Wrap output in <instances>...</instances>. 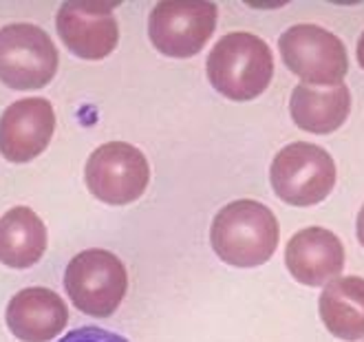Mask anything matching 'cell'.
Wrapping results in <instances>:
<instances>
[{"label": "cell", "mask_w": 364, "mask_h": 342, "mask_svg": "<svg viewBox=\"0 0 364 342\" xmlns=\"http://www.w3.org/2000/svg\"><path fill=\"white\" fill-rule=\"evenodd\" d=\"M217 27V5L208 0H166L148 18L153 47L168 58L197 55Z\"/></svg>", "instance_id": "8"}, {"label": "cell", "mask_w": 364, "mask_h": 342, "mask_svg": "<svg viewBox=\"0 0 364 342\" xmlns=\"http://www.w3.org/2000/svg\"><path fill=\"white\" fill-rule=\"evenodd\" d=\"M281 239L274 212L254 199L232 201L217 212L210 228L214 254L232 267H259L267 263Z\"/></svg>", "instance_id": "1"}, {"label": "cell", "mask_w": 364, "mask_h": 342, "mask_svg": "<svg viewBox=\"0 0 364 342\" xmlns=\"http://www.w3.org/2000/svg\"><path fill=\"white\" fill-rule=\"evenodd\" d=\"M53 131L55 113L49 100H18L0 115V155L11 164H27L47 151Z\"/></svg>", "instance_id": "10"}, {"label": "cell", "mask_w": 364, "mask_h": 342, "mask_svg": "<svg viewBox=\"0 0 364 342\" xmlns=\"http://www.w3.org/2000/svg\"><path fill=\"white\" fill-rule=\"evenodd\" d=\"M269 183L276 197L289 205H316L325 201L336 186V161L323 146L294 141L274 157Z\"/></svg>", "instance_id": "3"}, {"label": "cell", "mask_w": 364, "mask_h": 342, "mask_svg": "<svg viewBox=\"0 0 364 342\" xmlns=\"http://www.w3.org/2000/svg\"><path fill=\"white\" fill-rule=\"evenodd\" d=\"M285 265L301 285L325 287L345 269V245L327 228H305L289 239Z\"/></svg>", "instance_id": "11"}, {"label": "cell", "mask_w": 364, "mask_h": 342, "mask_svg": "<svg viewBox=\"0 0 364 342\" xmlns=\"http://www.w3.org/2000/svg\"><path fill=\"white\" fill-rule=\"evenodd\" d=\"M278 49L285 67L311 87H331L345 80L349 58L342 40L318 25H294L281 40Z\"/></svg>", "instance_id": "5"}, {"label": "cell", "mask_w": 364, "mask_h": 342, "mask_svg": "<svg viewBox=\"0 0 364 342\" xmlns=\"http://www.w3.org/2000/svg\"><path fill=\"white\" fill-rule=\"evenodd\" d=\"M355 234H358V241L364 247V205L358 212V221H355Z\"/></svg>", "instance_id": "17"}, {"label": "cell", "mask_w": 364, "mask_h": 342, "mask_svg": "<svg viewBox=\"0 0 364 342\" xmlns=\"http://www.w3.org/2000/svg\"><path fill=\"white\" fill-rule=\"evenodd\" d=\"M113 9L115 3H62L55 27L64 47L82 60H102L111 55L119 42V25Z\"/></svg>", "instance_id": "9"}, {"label": "cell", "mask_w": 364, "mask_h": 342, "mask_svg": "<svg viewBox=\"0 0 364 342\" xmlns=\"http://www.w3.org/2000/svg\"><path fill=\"white\" fill-rule=\"evenodd\" d=\"M205 67L214 91L234 102H247L269 87L274 78V55L263 38L234 31L212 47Z\"/></svg>", "instance_id": "2"}, {"label": "cell", "mask_w": 364, "mask_h": 342, "mask_svg": "<svg viewBox=\"0 0 364 342\" xmlns=\"http://www.w3.org/2000/svg\"><path fill=\"white\" fill-rule=\"evenodd\" d=\"M355 53H358V64L364 69V31L358 40V47H355Z\"/></svg>", "instance_id": "18"}, {"label": "cell", "mask_w": 364, "mask_h": 342, "mask_svg": "<svg viewBox=\"0 0 364 342\" xmlns=\"http://www.w3.org/2000/svg\"><path fill=\"white\" fill-rule=\"evenodd\" d=\"M58 71V49L45 29L16 23L0 29V82L9 89H42Z\"/></svg>", "instance_id": "6"}, {"label": "cell", "mask_w": 364, "mask_h": 342, "mask_svg": "<svg viewBox=\"0 0 364 342\" xmlns=\"http://www.w3.org/2000/svg\"><path fill=\"white\" fill-rule=\"evenodd\" d=\"M47 225L31 208L18 205L0 217V263L14 269L36 265L47 250Z\"/></svg>", "instance_id": "15"}, {"label": "cell", "mask_w": 364, "mask_h": 342, "mask_svg": "<svg viewBox=\"0 0 364 342\" xmlns=\"http://www.w3.org/2000/svg\"><path fill=\"white\" fill-rule=\"evenodd\" d=\"M5 320L18 340L49 342L67 327L69 309L55 292L47 287H27L9 301Z\"/></svg>", "instance_id": "12"}, {"label": "cell", "mask_w": 364, "mask_h": 342, "mask_svg": "<svg viewBox=\"0 0 364 342\" xmlns=\"http://www.w3.org/2000/svg\"><path fill=\"white\" fill-rule=\"evenodd\" d=\"M84 179L91 195L109 205L137 201L151 181V166L146 155L126 141H109L91 153Z\"/></svg>", "instance_id": "7"}, {"label": "cell", "mask_w": 364, "mask_h": 342, "mask_svg": "<svg viewBox=\"0 0 364 342\" xmlns=\"http://www.w3.org/2000/svg\"><path fill=\"white\" fill-rule=\"evenodd\" d=\"M58 342H128L124 336L106 331L102 327H80L64 333Z\"/></svg>", "instance_id": "16"}, {"label": "cell", "mask_w": 364, "mask_h": 342, "mask_svg": "<svg viewBox=\"0 0 364 342\" xmlns=\"http://www.w3.org/2000/svg\"><path fill=\"white\" fill-rule=\"evenodd\" d=\"M320 320L338 340H364V279L338 276L318 298Z\"/></svg>", "instance_id": "14"}, {"label": "cell", "mask_w": 364, "mask_h": 342, "mask_svg": "<svg viewBox=\"0 0 364 342\" xmlns=\"http://www.w3.org/2000/svg\"><path fill=\"white\" fill-rule=\"evenodd\" d=\"M351 113V91L345 82L331 87L298 84L289 97V115L305 133L329 135L347 122Z\"/></svg>", "instance_id": "13"}, {"label": "cell", "mask_w": 364, "mask_h": 342, "mask_svg": "<svg viewBox=\"0 0 364 342\" xmlns=\"http://www.w3.org/2000/svg\"><path fill=\"white\" fill-rule=\"evenodd\" d=\"M64 289L82 314L109 318L124 301L128 274L113 252L91 247L75 254L67 265Z\"/></svg>", "instance_id": "4"}]
</instances>
